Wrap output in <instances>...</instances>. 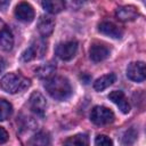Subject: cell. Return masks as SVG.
<instances>
[{"mask_svg":"<svg viewBox=\"0 0 146 146\" xmlns=\"http://www.w3.org/2000/svg\"><path fill=\"white\" fill-rule=\"evenodd\" d=\"M47 92L55 99L64 100L72 95V87L68 80L64 76H52L44 83Z\"/></svg>","mask_w":146,"mask_h":146,"instance_id":"obj_1","label":"cell"},{"mask_svg":"<svg viewBox=\"0 0 146 146\" xmlns=\"http://www.w3.org/2000/svg\"><path fill=\"white\" fill-rule=\"evenodd\" d=\"M0 86L9 94H17L30 87V80L19 73H8L1 79Z\"/></svg>","mask_w":146,"mask_h":146,"instance_id":"obj_2","label":"cell"},{"mask_svg":"<svg viewBox=\"0 0 146 146\" xmlns=\"http://www.w3.org/2000/svg\"><path fill=\"white\" fill-rule=\"evenodd\" d=\"M90 120L97 125H104L114 121V113L105 106H95L90 113Z\"/></svg>","mask_w":146,"mask_h":146,"instance_id":"obj_3","label":"cell"},{"mask_svg":"<svg viewBox=\"0 0 146 146\" xmlns=\"http://www.w3.org/2000/svg\"><path fill=\"white\" fill-rule=\"evenodd\" d=\"M47 50V46L42 40H35L32 42V44L25 49V51L22 54V59L24 62H30L35 58H41Z\"/></svg>","mask_w":146,"mask_h":146,"instance_id":"obj_4","label":"cell"},{"mask_svg":"<svg viewBox=\"0 0 146 146\" xmlns=\"http://www.w3.org/2000/svg\"><path fill=\"white\" fill-rule=\"evenodd\" d=\"M78 50L76 41H66L62 42L56 47V55L63 60H70L74 57Z\"/></svg>","mask_w":146,"mask_h":146,"instance_id":"obj_5","label":"cell"},{"mask_svg":"<svg viewBox=\"0 0 146 146\" xmlns=\"http://www.w3.org/2000/svg\"><path fill=\"white\" fill-rule=\"evenodd\" d=\"M127 75L130 80L135 82H141L145 80V63L144 62H132L128 65Z\"/></svg>","mask_w":146,"mask_h":146,"instance_id":"obj_6","label":"cell"},{"mask_svg":"<svg viewBox=\"0 0 146 146\" xmlns=\"http://www.w3.org/2000/svg\"><path fill=\"white\" fill-rule=\"evenodd\" d=\"M46 106H47V102L44 99V97L38 92V91H34L30 99H29V107L30 110L35 113L36 115H40V116H43L44 114V111H46Z\"/></svg>","mask_w":146,"mask_h":146,"instance_id":"obj_7","label":"cell"},{"mask_svg":"<svg viewBox=\"0 0 146 146\" xmlns=\"http://www.w3.org/2000/svg\"><path fill=\"white\" fill-rule=\"evenodd\" d=\"M15 16L18 21L30 23L34 18V10H33V8L30 3L21 2V3L17 5V7L15 9Z\"/></svg>","mask_w":146,"mask_h":146,"instance_id":"obj_8","label":"cell"},{"mask_svg":"<svg viewBox=\"0 0 146 146\" xmlns=\"http://www.w3.org/2000/svg\"><path fill=\"white\" fill-rule=\"evenodd\" d=\"M89 54H90V58L94 62H102V60H104V59H106L108 57L110 48L104 43L95 42V43L91 44Z\"/></svg>","mask_w":146,"mask_h":146,"instance_id":"obj_9","label":"cell"},{"mask_svg":"<svg viewBox=\"0 0 146 146\" xmlns=\"http://www.w3.org/2000/svg\"><path fill=\"white\" fill-rule=\"evenodd\" d=\"M115 15L122 22H131L137 18L138 11L133 6H121L116 8Z\"/></svg>","mask_w":146,"mask_h":146,"instance_id":"obj_10","label":"cell"},{"mask_svg":"<svg viewBox=\"0 0 146 146\" xmlns=\"http://www.w3.org/2000/svg\"><path fill=\"white\" fill-rule=\"evenodd\" d=\"M98 30L100 33L114 39H120L122 38V34H123V31L112 22H102L98 26Z\"/></svg>","mask_w":146,"mask_h":146,"instance_id":"obj_11","label":"cell"},{"mask_svg":"<svg viewBox=\"0 0 146 146\" xmlns=\"http://www.w3.org/2000/svg\"><path fill=\"white\" fill-rule=\"evenodd\" d=\"M108 98L121 110L122 113H129L130 111V105L128 103V99L125 98L124 94L120 90H113L110 95Z\"/></svg>","mask_w":146,"mask_h":146,"instance_id":"obj_12","label":"cell"},{"mask_svg":"<svg viewBox=\"0 0 146 146\" xmlns=\"http://www.w3.org/2000/svg\"><path fill=\"white\" fill-rule=\"evenodd\" d=\"M55 27V21L50 16H41L38 23V31L42 36H49Z\"/></svg>","mask_w":146,"mask_h":146,"instance_id":"obj_13","label":"cell"},{"mask_svg":"<svg viewBox=\"0 0 146 146\" xmlns=\"http://www.w3.org/2000/svg\"><path fill=\"white\" fill-rule=\"evenodd\" d=\"M14 46V36L7 25L0 31V49L2 50H10Z\"/></svg>","mask_w":146,"mask_h":146,"instance_id":"obj_14","label":"cell"},{"mask_svg":"<svg viewBox=\"0 0 146 146\" xmlns=\"http://www.w3.org/2000/svg\"><path fill=\"white\" fill-rule=\"evenodd\" d=\"M115 74L113 73H110V74H106V75H103L100 78H98L95 82H94V88L95 90L97 91H102L104 89H106L107 87H110L111 84H113L115 82Z\"/></svg>","mask_w":146,"mask_h":146,"instance_id":"obj_15","label":"cell"},{"mask_svg":"<svg viewBox=\"0 0 146 146\" xmlns=\"http://www.w3.org/2000/svg\"><path fill=\"white\" fill-rule=\"evenodd\" d=\"M55 71H56V65L54 63L49 62V63H44V64L38 66L35 68V74L41 79H47L48 80V79L51 78V75L54 74Z\"/></svg>","mask_w":146,"mask_h":146,"instance_id":"obj_16","label":"cell"},{"mask_svg":"<svg viewBox=\"0 0 146 146\" xmlns=\"http://www.w3.org/2000/svg\"><path fill=\"white\" fill-rule=\"evenodd\" d=\"M42 7L50 14H58L65 8V2L62 0H46L42 1Z\"/></svg>","mask_w":146,"mask_h":146,"instance_id":"obj_17","label":"cell"},{"mask_svg":"<svg viewBox=\"0 0 146 146\" xmlns=\"http://www.w3.org/2000/svg\"><path fill=\"white\" fill-rule=\"evenodd\" d=\"M89 138L84 133H78L67 138L63 146H88Z\"/></svg>","mask_w":146,"mask_h":146,"instance_id":"obj_18","label":"cell"},{"mask_svg":"<svg viewBox=\"0 0 146 146\" xmlns=\"http://www.w3.org/2000/svg\"><path fill=\"white\" fill-rule=\"evenodd\" d=\"M49 136L46 132H39L36 133L32 140H31V146H48L49 145Z\"/></svg>","mask_w":146,"mask_h":146,"instance_id":"obj_19","label":"cell"},{"mask_svg":"<svg viewBox=\"0 0 146 146\" xmlns=\"http://www.w3.org/2000/svg\"><path fill=\"white\" fill-rule=\"evenodd\" d=\"M13 112V106L7 100L0 98V121L7 120Z\"/></svg>","mask_w":146,"mask_h":146,"instance_id":"obj_20","label":"cell"},{"mask_svg":"<svg viewBox=\"0 0 146 146\" xmlns=\"http://www.w3.org/2000/svg\"><path fill=\"white\" fill-rule=\"evenodd\" d=\"M136 137H137V133L133 129H130L128 131H125V133L123 135V138H122V141L124 145H131L135 140H136Z\"/></svg>","mask_w":146,"mask_h":146,"instance_id":"obj_21","label":"cell"},{"mask_svg":"<svg viewBox=\"0 0 146 146\" xmlns=\"http://www.w3.org/2000/svg\"><path fill=\"white\" fill-rule=\"evenodd\" d=\"M95 146H113L112 140L105 136V135H99L95 139Z\"/></svg>","mask_w":146,"mask_h":146,"instance_id":"obj_22","label":"cell"},{"mask_svg":"<svg viewBox=\"0 0 146 146\" xmlns=\"http://www.w3.org/2000/svg\"><path fill=\"white\" fill-rule=\"evenodd\" d=\"M8 138H9L8 132H7L2 127H0V144L6 143V141L8 140Z\"/></svg>","mask_w":146,"mask_h":146,"instance_id":"obj_23","label":"cell"},{"mask_svg":"<svg viewBox=\"0 0 146 146\" xmlns=\"http://www.w3.org/2000/svg\"><path fill=\"white\" fill-rule=\"evenodd\" d=\"M5 67H6V60L2 57H0V73L5 70Z\"/></svg>","mask_w":146,"mask_h":146,"instance_id":"obj_24","label":"cell"},{"mask_svg":"<svg viewBox=\"0 0 146 146\" xmlns=\"http://www.w3.org/2000/svg\"><path fill=\"white\" fill-rule=\"evenodd\" d=\"M8 5H9V2H8V1H0V9H2V10H3Z\"/></svg>","mask_w":146,"mask_h":146,"instance_id":"obj_25","label":"cell"},{"mask_svg":"<svg viewBox=\"0 0 146 146\" xmlns=\"http://www.w3.org/2000/svg\"><path fill=\"white\" fill-rule=\"evenodd\" d=\"M5 26H6V24H5V23H3L2 21H0V31H1V30H2V29H3Z\"/></svg>","mask_w":146,"mask_h":146,"instance_id":"obj_26","label":"cell"}]
</instances>
